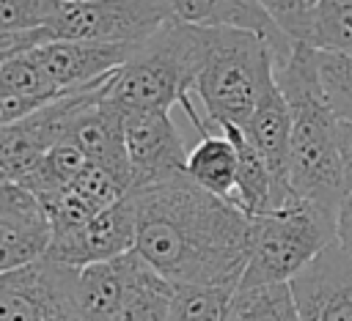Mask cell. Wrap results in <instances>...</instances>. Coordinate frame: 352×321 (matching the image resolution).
<instances>
[{"mask_svg": "<svg viewBox=\"0 0 352 321\" xmlns=\"http://www.w3.org/2000/svg\"><path fill=\"white\" fill-rule=\"evenodd\" d=\"M135 250L173 283L239 288L250 255V214L187 173L132 189Z\"/></svg>", "mask_w": 352, "mask_h": 321, "instance_id": "1", "label": "cell"}, {"mask_svg": "<svg viewBox=\"0 0 352 321\" xmlns=\"http://www.w3.org/2000/svg\"><path fill=\"white\" fill-rule=\"evenodd\" d=\"M275 80L292 110L289 181L297 198L336 211L346 181L338 154V115L319 80L316 47L294 41L289 58L275 66Z\"/></svg>", "mask_w": 352, "mask_h": 321, "instance_id": "2", "label": "cell"}, {"mask_svg": "<svg viewBox=\"0 0 352 321\" xmlns=\"http://www.w3.org/2000/svg\"><path fill=\"white\" fill-rule=\"evenodd\" d=\"M206 27L182 19L165 22L116 71L107 99L121 110H170L195 93Z\"/></svg>", "mask_w": 352, "mask_h": 321, "instance_id": "3", "label": "cell"}, {"mask_svg": "<svg viewBox=\"0 0 352 321\" xmlns=\"http://www.w3.org/2000/svg\"><path fill=\"white\" fill-rule=\"evenodd\" d=\"M272 74L275 49L261 33L228 25L206 27L204 60L192 91L204 104L206 123L212 129L220 123L245 126Z\"/></svg>", "mask_w": 352, "mask_h": 321, "instance_id": "4", "label": "cell"}, {"mask_svg": "<svg viewBox=\"0 0 352 321\" xmlns=\"http://www.w3.org/2000/svg\"><path fill=\"white\" fill-rule=\"evenodd\" d=\"M336 244V211L311 200L256 214L250 219V255L239 288L292 283L319 252Z\"/></svg>", "mask_w": 352, "mask_h": 321, "instance_id": "5", "label": "cell"}, {"mask_svg": "<svg viewBox=\"0 0 352 321\" xmlns=\"http://www.w3.org/2000/svg\"><path fill=\"white\" fill-rule=\"evenodd\" d=\"M173 16L170 0H63L55 19L41 27V38L143 44Z\"/></svg>", "mask_w": 352, "mask_h": 321, "instance_id": "6", "label": "cell"}, {"mask_svg": "<svg viewBox=\"0 0 352 321\" xmlns=\"http://www.w3.org/2000/svg\"><path fill=\"white\" fill-rule=\"evenodd\" d=\"M77 272L50 255L0 272V321H77Z\"/></svg>", "mask_w": 352, "mask_h": 321, "instance_id": "7", "label": "cell"}, {"mask_svg": "<svg viewBox=\"0 0 352 321\" xmlns=\"http://www.w3.org/2000/svg\"><path fill=\"white\" fill-rule=\"evenodd\" d=\"M124 140L132 162V189L187 173L190 148L170 110H124Z\"/></svg>", "mask_w": 352, "mask_h": 321, "instance_id": "8", "label": "cell"}, {"mask_svg": "<svg viewBox=\"0 0 352 321\" xmlns=\"http://www.w3.org/2000/svg\"><path fill=\"white\" fill-rule=\"evenodd\" d=\"M52 219L44 200L25 184H0V272L33 263L50 252Z\"/></svg>", "mask_w": 352, "mask_h": 321, "instance_id": "9", "label": "cell"}, {"mask_svg": "<svg viewBox=\"0 0 352 321\" xmlns=\"http://www.w3.org/2000/svg\"><path fill=\"white\" fill-rule=\"evenodd\" d=\"M135 244H138V206L129 189L121 200L99 209L80 230L52 239L47 255L80 269L96 261L118 258L135 250Z\"/></svg>", "mask_w": 352, "mask_h": 321, "instance_id": "10", "label": "cell"}, {"mask_svg": "<svg viewBox=\"0 0 352 321\" xmlns=\"http://www.w3.org/2000/svg\"><path fill=\"white\" fill-rule=\"evenodd\" d=\"M138 47L140 44H126V41L60 38L30 49V55L38 60V66L58 91H74L121 69Z\"/></svg>", "mask_w": 352, "mask_h": 321, "instance_id": "11", "label": "cell"}, {"mask_svg": "<svg viewBox=\"0 0 352 321\" xmlns=\"http://www.w3.org/2000/svg\"><path fill=\"white\" fill-rule=\"evenodd\" d=\"M292 291L302 321H352V258L330 244L292 280Z\"/></svg>", "mask_w": 352, "mask_h": 321, "instance_id": "12", "label": "cell"}, {"mask_svg": "<svg viewBox=\"0 0 352 321\" xmlns=\"http://www.w3.org/2000/svg\"><path fill=\"white\" fill-rule=\"evenodd\" d=\"M242 129L270 165V173L275 181V209H286V206L300 203L302 198H297V192L289 181L292 110H289V102H286L275 74L264 82L261 96L256 102V110Z\"/></svg>", "mask_w": 352, "mask_h": 321, "instance_id": "13", "label": "cell"}, {"mask_svg": "<svg viewBox=\"0 0 352 321\" xmlns=\"http://www.w3.org/2000/svg\"><path fill=\"white\" fill-rule=\"evenodd\" d=\"M176 19L206 27H245L261 33L275 49V66L283 63L294 47V38L280 30V25L267 14L258 0H170Z\"/></svg>", "mask_w": 352, "mask_h": 321, "instance_id": "14", "label": "cell"}, {"mask_svg": "<svg viewBox=\"0 0 352 321\" xmlns=\"http://www.w3.org/2000/svg\"><path fill=\"white\" fill-rule=\"evenodd\" d=\"M138 263H140V252L129 250L118 258L80 266V272H77L80 316L91 318V321H113V316L118 313V307L135 280Z\"/></svg>", "mask_w": 352, "mask_h": 321, "instance_id": "15", "label": "cell"}, {"mask_svg": "<svg viewBox=\"0 0 352 321\" xmlns=\"http://www.w3.org/2000/svg\"><path fill=\"white\" fill-rule=\"evenodd\" d=\"M236 173H239V156L234 140L220 126H214L206 134H198V143L190 148L187 156V176L201 187H206L209 192L234 200Z\"/></svg>", "mask_w": 352, "mask_h": 321, "instance_id": "16", "label": "cell"}, {"mask_svg": "<svg viewBox=\"0 0 352 321\" xmlns=\"http://www.w3.org/2000/svg\"><path fill=\"white\" fill-rule=\"evenodd\" d=\"M220 129L234 140L236 156H239L234 203L242 206L250 217L275 211V181H272V173H270L267 159L250 143V137L245 134L242 126H236V123H220Z\"/></svg>", "mask_w": 352, "mask_h": 321, "instance_id": "17", "label": "cell"}, {"mask_svg": "<svg viewBox=\"0 0 352 321\" xmlns=\"http://www.w3.org/2000/svg\"><path fill=\"white\" fill-rule=\"evenodd\" d=\"M173 280L160 274L143 255L135 272V280L113 316V321H170V296Z\"/></svg>", "mask_w": 352, "mask_h": 321, "instance_id": "18", "label": "cell"}, {"mask_svg": "<svg viewBox=\"0 0 352 321\" xmlns=\"http://www.w3.org/2000/svg\"><path fill=\"white\" fill-rule=\"evenodd\" d=\"M228 321H302L292 283L236 288Z\"/></svg>", "mask_w": 352, "mask_h": 321, "instance_id": "19", "label": "cell"}, {"mask_svg": "<svg viewBox=\"0 0 352 321\" xmlns=\"http://www.w3.org/2000/svg\"><path fill=\"white\" fill-rule=\"evenodd\" d=\"M236 288L209 283H176L170 321H228Z\"/></svg>", "mask_w": 352, "mask_h": 321, "instance_id": "20", "label": "cell"}, {"mask_svg": "<svg viewBox=\"0 0 352 321\" xmlns=\"http://www.w3.org/2000/svg\"><path fill=\"white\" fill-rule=\"evenodd\" d=\"M88 162H91L88 154L72 137H63L47 148L38 170L25 181V187H30L36 195H50V192L66 189L82 173V167Z\"/></svg>", "mask_w": 352, "mask_h": 321, "instance_id": "21", "label": "cell"}, {"mask_svg": "<svg viewBox=\"0 0 352 321\" xmlns=\"http://www.w3.org/2000/svg\"><path fill=\"white\" fill-rule=\"evenodd\" d=\"M308 44L333 52H352V0H322Z\"/></svg>", "mask_w": 352, "mask_h": 321, "instance_id": "22", "label": "cell"}, {"mask_svg": "<svg viewBox=\"0 0 352 321\" xmlns=\"http://www.w3.org/2000/svg\"><path fill=\"white\" fill-rule=\"evenodd\" d=\"M316 63L333 112L344 121H352V52H333L316 47Z\"/></svg>", "mask_w": 352, "mask_h": 321, "instance_id": "23", "label": "cell"}, {"mask_svg": "<svg viewBox=\"0 0 352 321\" xmlns=\"http://www.w3.org/2000/svg\"><path fill=\"white\" fill-rule=\"evenodd\" d=\"M0 93H30V96H44V99H58L69 91H58L38 60L30 52L3 58L0 63Z\"/></svg>", "mask_w": 352, "mask_h": 321, "instance_id": "24", "label": "cell"}, {"mask_svg": "<svg viewBox=\"0 0 352 321\" xmlns=\"http://www.w3.org/2000/svg\"><path fill=\"white\" fill-rule=\"evenodd\" d=\"M72 189L80 192L82 198H88L91 203H96L99 209H104V206L121 200L132 187H129V181L116 176L110 167H104L99 162H88L82 167V173L72 181Z\"/></svg>", "mask_w": 352, "mask_h": 321, "instance_id": "25", "label": "cell"}, {"mask_svg": "<svg viewBox=\"0 0 352 321\" xmlns=\"http://www.w3.org/2000/svg\"><path fill=\"white\" fill-rule=\"evenodd\" d=\"M60 5L63 0H0V30H41Z\"/></svg>", "mask_w": 352, "mask_h": 321, "instance_id": "26", "label": "cell"}, {"mask_svg": "<svg viewBox=\"0 0 352 321\" xmlns=\"http://www.w3.org/2000/svg\"><path fill=\"white\" fill-rule=\"evenodd\" d=\"M258 3L280 25L283 33H289L294 41H308L322 0H258Z\"/></svg>", "mask_w": 352, "mask_h": 321, "instance_id": "27", "label": "cell"}, {"mask_svg": "<svg viewBox=\"0 0 352 321\" xmlns=\"http://www.w3.org/2000/svg\"><path fill=\"white\" fill-rule=\"evenodd\" d=\"M336 244L352 258V189H346L336 209Z\"/></svg>", "mask_w": 352, "mask_h": 321, "instance_id": "28", "label": "cell"}, {"mask_svg": "<svg viewBox=\"0 0 352 321\" xmlns=\"http://www.w3.org/2000/svg\"><path fill=\"white\" fill-rule=\"evenodd\" d=\"M338 154H341L346 189H352V121L344 118H338Z\"/></svg>", "mask_w": 352, "mask_h": 321, "instance_id": "29", "label": "cell"}, {"mask_svg": "<svg viewBox=\"0 0 352 321\" xmlns=\"http://www.w3.org/2000/svg\"><path fill=\"white\" fill-rule=\"evenodd\" d=\"M77 321H91V318H82V316H77Z\"/></svg>", "mask_w": 352, "mask_h": 321, "instance_id": "30", "label": "cell"}]
</instances>
